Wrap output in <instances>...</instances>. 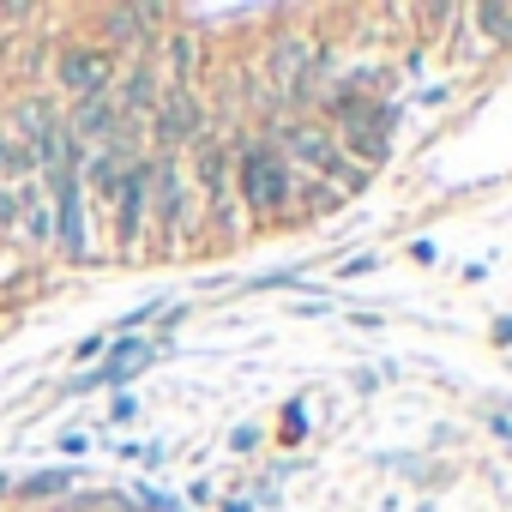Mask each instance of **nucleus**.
I'll use <instances>...</instances> for the list:
<instances>
[{"label": "nucleus", "instance_id": "f257e3e1", "mask_svg": "<svg viewBox=\"0 0 512 512\" xmlns=\"http://www.w3.org/2000/svg\"><path fill=\"white\" fill-rule=\"evenodd\" d=\"M241 187H247V205L253 211H278L290 199V163L272 145H247L241 151Z\"/></svg>", "mask_w": 512, "mask_h": 512}, {"label": "nucleus", "instance_id": "f03ea898", "mask_svg": "<svg viewBox=\"0 0 512 512\" xmlns=\"http://www.w3.org/2000/svg\"><path fill=\"white\" fill-rule=\"evenodd\" d=\"M151 362V344H139V338H127V344H115V356H109V368H97V374H85V380H73V392H91V386H115V380H133L139 368Z\"/></svg>", "mask_w": 512, "mask_h": 512}, {"label": "nucleus", "instance_id": "7ed1b4c3", "mask_svg": "<svg viewBox=\"0 0 512 512\" xmlns=\"http://www.w3.org/2000/svg\"><path fill=\"white\" fill-rule=\"evenodd\" d=\"M61 79H67V91L97 97L103 79H109V61H103V55H67V61H61Z\"/></svg>", "mask_w": 512, "mask_h": 512}, {"label": "nucleus", "instance_id": "20e7f679", "mask_svg": "<svg viewBox=\"0 0 512 512\" xmlns=\"http://www.w3.org/2000/svg\"><path fill=\"white\" fill-rule=\"evenodd\" d=\"M308 61H314L308 43H278V79H284V85H302V79H308Z\"/></svg>", "mask_w": 512, "mask_h": 512}, {"label": "nucleus", "instance_id": "39448f33", "mask_svg": "<svg viewBox=\"0 0 512 512\" xmlns=\"http://www.w3.org/2000/svg\"><path fill=\"white\" fill-rule=\"evenodd\" d=\"M139 199H145V169H127V187H121V229L127 235L139 229Z\"/></svg>", "mask_w": 512, "mask_h": 512}, {"label": "nucleus", "instance_id": "423d86ee", "mask_svg": "<svg viewBox=\"0 0 512 512\" xmlns=\"http://www.w3.org/2000/svg\"><path fill=\"white\" fill-rule=\"evenodd\" d=\"M470 19H476L494 43H512V7H494V0H488V7H476Z\"/></svg>", "mask_w": 512, "mask_h": 512}, {"label": "nucleus", "instance_id": "0eeeda50", "mask_svg": "<svg viewBox=\"0 0 512 512\" xmlns=\"http://www.w3.org/2000/svg\"><path fill=\"white\" fill-rule=\"evenodd\" d=\"M193 121H199V115L187 109V97H175V103L163 109V133H169V139H187V133H193Z\"/></svg>", "mask_w": 512, "mask_h": 512}, {"label": "nucleus", "instance_id": "6e6552de", "mask_svg": "<svg viewBox=\"0 0 512 512\" xmlns=\"http://www.w3.org/2000/svg\"><path fill=\"white\" fill-rule=\"evenodd\" d=\"M61 488H73V470H43L25 482V494H61Z\"/></svg>", "mask_w": 512, "mask_h": 512}, {"label": "nucleus", "instance_id": "1a4fd4ad", "mask_svg": "<svg viewBox=\"0 0 512 512\" xmlns=\"http://www.w3.org/2000/svg\"><path fill=\"white\" fill-rule=\"evenodd\" d=\"M302 428H308V422H302V404H290V410H284V440H302Z\"/></svg>", "mask_w": 512, "mask_h": 512}, {"label": "nucleus", "instance_id": "9d476101", "mask_svg": "<svg viewBox=\"0 0 512 512\" xmlns=\"http://www.w3.org/2000/svg\"><path fill=\"white\" fill-rule=\"evenodd\" d=\"M19 163H31L19 145H7V139H0V169H19Z\"/></svg>", "mask_w": 512, "mask_h": 512}, {"label": "nucleus", "instance_id": "9b49d317", "mask_svg": "<svg viewBox=\"0 0 512 512\" xmlns=\"http://www.w3.org/2000/svg\"><path fill=\"white\" fill-rule=\"evenodd\" d=\"M368 272H374V260H368V253H362V260H350V266H344L338 278H368Z\"/></svg>", "mask_w": 512, "mask_h": 512}, {"label": "nucleus", "instance_id": "f8f14e48", "mask_svg": "<svg viewBox=\"0 0 512 512\" xmlns=\"http://www.w3.org/2000/svg\"><path fill=\"white\" fill-rule=\"evenodd\" d=\"M494 338H500V344H512V314H506V320L494 326Z\"/></svg>", "mask_w": 512, "mask_h": 512}, {"label": "nucleus", "instance_id": "ddd939ff", "mask_svg": "<svg viewBox=\"0 0 512 512\" xmlns=\"http://www.w3.org/2000/svg\"><path fill=\"white\" fill-rule=\"evenodd\" d=\"M422 512H434V506H422Z\"/></svg>", "mask_w": 512, "mask_h": 512}]
</instances>
